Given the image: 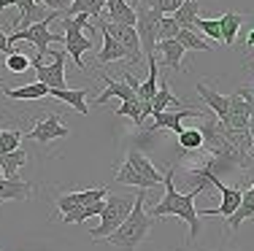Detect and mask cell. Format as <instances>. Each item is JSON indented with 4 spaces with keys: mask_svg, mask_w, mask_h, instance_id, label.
<instances>
[{
    "mask_svg": "<svg viewBox=\"0 0 254 251\" xmlns=\"http://www.w3.org/2000/svg\"><path fill=\"white\" fill-rule=\"evenodd\" d=\"M100 16L106 22H114V25L135 27V8H132L127 0H106V8H103Z\"/></svg>",
    "mask_w": 254,
    "mask_h": 251,
    "instance_id": "cell-16",
    "label": "cell"
},
{
    "mask_svg": "<svg viewBox=\"0 0 254 251\" xmlns=\"http://www.w3.org/2000/svg\"><path fill=\"white\" fill-rule=\"evenodd\" d=\"M197 95H200L203 105H208L211 111H214V116L219 119L222 124H227V116H230V95H219L216 92L214 84H197Z\"/></svg>",
    "mask_w": 254,
    "mask_h": 251,
    "instance_id": "cell-13",
    "label": "cell"
},
{
    "mask_svg": "<svg viewBox=\"0 0 254 251\" xmlns=\"http://www.w3.org/2000/svg\"><path fill=\"white\" fill-rule=\"evenodd\" d=\"M117 184L125 187H141V189H152L162 184V170H157L152 165V159L141 151V149H130L125 157L122 167L117 170Z\"/></svg>",
    "mask_w": 254,
    "mask_h": 251,
    "instance_id": "cell-3",
    "label": "cell"
},
{
    "mask_svg": "<svg viewBox=\"0 0 254 251\" xmlns=\"http://www.w3.org/2000/svg\"><path fill=\"white\" fill-rule=\"evenodd\" d=\"M179 149L187 154H195V151H203V135L197 127H181L179 130Z\"/></svg>",
    "mask_w": 254,
    "mask_h": 251,
    "instance_id": "cell-27",
    "label": "cell"
},
{
    "mask_svg": "<svg viewBox=\"0 0 254 251\" xmlns=\"http://www.w3.org/2000/svg\"><path fill=\"white\" fill-rule=\"evenodd\" d=\"M203 108H176V111H162V113H154V122L149 130H173L179 133L184 127V119H200L203 116Z\"/></svg>",
    "mask_w": 254,
    "mask_h": 251,
    "instance_id": "cell-12",
    "label": "cell"
},
{
    "mask_svg": "<svg viewBox=\"0 0 254 251\" xmlns=\"http://www.w3.org/2000/svg\"><path fill=\"white\" fill-rule=\"evenodd\" d=\"M200 11H203V5L197 3V0H187V3H181L171 16L179 22V27H184V30H195L197 19H200Z\"/></svg>",
    "mask_w": 254,
    "mask_h": 251,
    "instance_id": "cell-23",
    "label": "cell"
},
{
    "mask_svg": "<svg viewBox=\"0 0 254 251\" xmlns=\"http://www.w3.org/2000/svg\"><path fill=\"white\" fill-rule=\"evenodd\" d=\"M195 33H203L205 41H211V44H222V30H219V19H197L195 25Z\"/></svg>",
    "mask_w": 254,
    "mask_h": 251,
    "instance_id": "cell-29",
    "label": "cell"
},
{
    "mask_svg": "<svg viewBox=\"0 0 254 251\" xmlns=\"http://www.w3.org/2000/svg\"><path fill=\"white\" fill-rule=\"evenodd\" d=\"M14 5L22 11L19 22H16V30H25V27H30V25H35V22H41V19L49 16V8L41 5L38 0H14Z\"/></svg>",
    "mask_w": 254,
    "mask_h": 251,
    "instance_id": "cell-17",
    "label": "cell"
},
{
    "mask_svg": "<svg viewBox=\"0 0 254 251\" xmlns=\"http://www.w3.org/2000/svg\"><path fill=\"white\" fill-rule=\"evenodd\" d=\"M173 41H179L187 51H211V49H214V44L205 41L200 33H195V30H184V27L179 30V35Z\"/></svg>",
    "mask_w": 254,
    "mask_h": 251,
    "instance_id": "cell-26",
    "label": "cell"
},
{
    "mask_svg": "<svg viewBox=\"0 0 254 251\" xmlns=\"http://www.w3.org/2000/svg\"><path fill=\"white\" fill-rule=\"evenodd\" d=\"M89 25V16L78 14V16H63V44H65V54L73 57V62L78 68H84L81 54H87L95 46L92 38L84 35V27Z\"/></svg>",
    "mask_w": 254,
    "mask_h": 251,
    "instance_id": "cell-5",
    "label": "cell"
},
{
    "mask_svg": "<svg viewBox=\"0 0 254 251\" xmlns=\"http://www.w3.org/2000/svg\"><path fill=\"white\" fill-rule=\"evenodd\" d=\"M98 30H100V35H103V49H100L98 62H95V65L100 68V65H108V62H127V51H125L122 46H119L117 41H114L100 25H98Z\"/></svg>",
    "mask_w": 254,
    "mask_h": 251,
    "instance_id": "cell-22",
    "label": "cell"
},
{
    "mask_svg": "<svg viewBox=\"0 0 254 251\" xmlns=\"http://www.w3.org/2000/svg\"><path fill=\"white\" fill-rule=\"evenodd\" d=\"M57 11H49V16L46 19H41V22H35V25H30L25 30H16V33H11L8 35V46H14L16 41H30V44L35 46V57H41L44 59L46 54H49V46L54 44V41H63V35H54L52 33V22L57 19Z\"/></svg>",
    "mask_w": 254,
    "mask_h": 251,
    "instance_id": "cell-6",
    "label": "cell"
},
{
    "mask_svg": "<svg viewBox=\"0 0 254 251\" xmlns=\"http://www.w3.org/2000/svg\"><path fill=\"white\" fill-rule=\"evenodd\" d=\"M98 25L127 51V65L138 68V65L143 62V51H141V41H138L135 27H130V25H114V22H106L103 16H98Z\"/></svg>",
    "mask_w": 254,
    "mask_h": 251,
    "instance_id": "cell-9",
    "label": "cell"
},
{
    "mask_svg": "<svg viewBox=\"0 0 254 251\" xmlns=\"http://www.w3.org/2000/svg\"><path fill=\"white\" fill-rule=\"evenodd\" d=\"M0 54H11V46H8V33L0 30Z\"/></svg>",
    "mask_w": 254,
    "mask_h": 251,
    "instance_id": "cell-35",
    "label": "cell"
},
{
    "mask_svg": "<svg viewBox=\"0 0 254 251\" xmlns=\"http://www.w3.org/2000/svg\"><path fill=\"white\" fill-rule=\"evenodd\" d=\"M100 81L106 84V89H103L98 98L92 100L95 105H103V103H108V100H114V98H119L122 103H125V100H138L135 92H132L122 79H114V76H108V73H100Z\"/></svg>",
    "mask_w": 254,
    "mask_h": 251,
    "instance_id": "cell-14",
    "label": "cell"
},
{
    "mask_svg": "<svg viewBox=\"0 0 254 251\" xmlns=\"http://www.w3.org/2000/svg\"><path fill=\"white\" fill-rule=\"evenodd\" d=\"M0 178H3V170H0Z\"/></svg>",
    "mask_w": 254,
    "mask_h": 251,
    "instance_id": "cell-41",
    "label": "cell"
},
{
    "mask_svg": "<svg viewBox=\"0 0 254 251\" xmlns=\"http://www.w3.org/2000/svg\"><path fill=\"white\" fill-rule=\"evenodd\" d=\"M5 68H8V73H25L30 70V57L27 54H19V51H11V54H5Z\"/></svg>",
    "mask_w": 254,
    "mask_h": 251,
    "instance_id": "cell-32",
    "label": "cell"
},
{
    "mask_svg": "<svg viewBox=\"0 0 254 251\" xmlns=\"http://www.w3.org/2000/svg\"><path fill=\"white\" fill-rule=\"evenodd\" d=\"M246 49H249V51L254 49V27L249 30V38H246Z\"/></svg>",
    "mask_w": 254,
    "mask_h": 251,
    "instance_id": "cell-37",
    "label": "cell"
},
{
    "mask_svg": "<svg viewBox=\"0 0 254 251\" xmlns=\"http://www.w3.org/2000/svg\"><path fill=\"white\" fill-rule=\"evenodd\" d=\"M154 51H160L162 54V62L168 65L171 70H181L184 68V57H187V49L179 44V41H157Z\"/></svg>",
    "mask_w": 254,
    "mask_h": 251,
    "instance_id": "cell-20",
    "label": "cell"
},
{
    "mask_svg": "<svg viewBox=\"0 0 254 251\" xmlns=\"http://www.w3.org/2000/svg\"><path fill=\"white\" fill-rule=\"evenodd\" d=\"M35 195V187L22 178H0V202H25Z\"/></svg>",
    "mask_w": 254,
    "mask_h": 251,
    "instance_id": "cell-15",
    "label": "cell"
},
{
    "mask_svg": "<svg viewBox=\"0 0 254 251\" xmlns=\"http://www.w3.org/2000/svg\"><path fill=\"white\" fill-rule=\"evenodd\" d=\"M249 135H252V143H254V98H252V116H249Z\"/></svg>",
    "mask_w": 254,
    "mask_h": 251,
    "instance_id": "cell-36",
    "label": "cell"
},
{
    "mask_svg": "<svg viewBox=\"0 0 254 251\" xmlns=\"http://www.w3.org/2000/svg\"><path fill=\"white\" fill-rule=\"evenodd\" d=\"M87 98H89V89H52L49 92V100H60V103L70 105V108H76L81 116L89 113Z\"/></svg>",
    "mask_w": 254,
    "mask_h": 251,
    "instance_id": "cell-18",
    "label": "cell"
},
{
    "mask_svg": "<svg viewBox=\"0 0 254 251\" xmlns=\"http://www.w3.org/2000/svg\"><path fill=\"white\" fill-rule=\"evenodd\" d=\"M30 159V154L25 149H14V151L3 154L0 157V170H3V178H16V173H19V167L25 165Z\"/></svg>",
    "mask_w": 254,
    "mask_h": 251,
    "instance_id": "cell-25",
    "label": "cell"
},
{
    "mask_svg": "<svg viewBox=\"0 0 254 251\" xmlns=\"http://www.w3.org/2000/svg\"><path fill=\"white\" fill-rule=\"evenodd\" d=\"M214 251H238V249H214Z\"/></svg>",
    "mask_w": 254,
    "mask_h": 251,
    "instance_id": "cell-39",
    "label": "cell"
},
{
    "mask_svg": "<svg viewBox=\"0 0 254 251\" xmlns=\"http://www.w3.org/2000/svg\"><path fill=\"white\" fill-rule=\"evenodd\" d=\"M22 138H25L22 130H3L0 127V157L8 154V151H14V149H19Z\"/></svg>",
    "mask_w": 254,
    "mask_h": 251,
    "instance_id": "cell-30",
    "label": "cell"
},
{
    "mask_svg": "<svg viewBox=\"0 0 254 251\" xmlns=\"http://www.w3.org/2000/svg\"><path fill=\"white\" fill-rule=\"evenodd\" d=\"M241 89H244V92L249 95V98H254V84H249V87H241Z\"/></svg>",
    "mask_w": 254,
    "mask_h": 251,
    "instance_id": "cell-38",
    "label": "cell"
},
{
    "mask_svg": "<svg viewBox=\"0 0 254 251\" xmlns=\"http://www.w3.org/2000/svg\"><path fill=\"white\" fill-rule=\"evenodd\" d=\"M68 135H70V130L63 124V116H60V113H49V116H41L33 130H27L25 138L41 143V146H49L52 141L68 138Z\"/></svg>",
    "mask_w": 254,
    "mask_h": 251,
    "instance_id": "cell-10",
    "label": "cell"
},
{
    "mask_svg": "<svg viewBox=\"0 0 254 251\" xmlns=\"http://www.w3.org/2000/svg\"><path fill=\"white\" fill-rule=\"evenodd\" d=\"M49 92H52V89L46 87V84H41V81L25 84V87H16V89L3 87L5 100H25V103H30V100H46V98H49Z\"/></svg>",
    "mask_w": 254,
    "mask_h": 251,
    "instance_id": "cell-19",
    "label": "cell"
},
{
    "mask_svg": "<svg viewBox=\"0 0 254 251\" xmlns=\"http://www.w3.org/2000/svg\"><path fill=\"white\" fill-rule=\"evenodd\" d=\"M143 202H146V189H138L135 202H132V211L127 213V219L108 238H103L111 249H117V251H135L149 235H152L157 219H152L146 213Z\"/></svg>",
    "mask_w": 254,
    "mask_h": 251,
    "instance_id": "cell-2",
    "label": "cell"
},
{
    "mask_svg": "<svg viewBox=\"0 0 254 251\" xmlns=\"http://www.w3.org/2000/svg\"><path fill=\"white\" fill-rule=\"evenodd\" d=\"M0 81H3V79H0Z\"/></svg>",
    "mask_w": 254,
    "mask_h": 251,
    "instance_id": "cell-43",
    "label": "cell"
},
{
    "mask_svg": "<svg viewBox=\"0 0 254 251\" xmlns=\"http://www.w3.org/2000/svg\"><path fill=\"white\" fill-rule=\"evenodd\" d=\"M173 178H176V165H171L165 173H162V187H165V197L162 200H157L152 205V213L149 216L152 219H162V216H179L181 222H187L190 227V243L195 241L197 235H200V211L195 208V197L205 192L208 187H195L192 192L181 195L176 189V184H173Z\"/></svg>",
    "mask_w": 254,
    "mask_h": 251,
    "instance_id": "cell-1",
    "label": "cell"
},
{
    "mask_svg": "<svg viewBox=\"0 0 254 251\" xmlns=\"http://www.w3.org/2000/svg\"><path fill=\"white\" fill-rule=\"evenodd\" d=\"M181 3H187V0H152V5L160 11V14H173Z\"/></svg>",
    "mask_w": 254,
    "mask_h": 251,
    "instance_id": "cell-34",
    "label": "cell"
},
{
    "mask_svg": "<svg viewBox=\"0 0 254 251\" xmlns=\"http://www.w3.org/2000/svg\"><path fill=\"white\" fill-rule=\"evenodd\" d=\"M106 195L108 187H92V189H81V192H57V211L65 216V213H73L95 200H103Z\"/></svg>",
    "mask_w": 254,
    "mask_h": 251,
    "instance_id": "cell-11",
    "label": "cell"
},
{
    "mask_svg": "<svg viewBox=\"0 0 254 251\" xmlns=\"http://www.w3.org/2000/svg\"><path fill=\"white\" fill-rule=\"evenodd\" d=\"M103 8H106V0H73L65 14L68 16L84 14V16H95V19H98V16L103 14Z\"/></svg>",
    "mask_w": 254,
    "mask_h": 251,
    "instance_id": "cell-28",
    "label": "cell"
},
{
    "mask_svg": "<svg viewBox=\"0 0 254 251\" xmlns=\"http://www.w3.org/2000/svg\"><path fill=\"white\" fill-rule=\"evenodd\" d=\"M135 3H141V0H135Z\"/></svg>",
    "mask_w": 254,
    "mask_h": 251,
    "instance_id": "cell-42",
    "label": "cell"
},
{
    "mask_svg": "<svg viewBox=\"0 0 254 251\" xmlns=\"http://www.w3.org/2000/svg\"><path fill=\"white\" fill-rule=\"evenodd\" d=\"M146 59H149V79L135 89V98H138V103L152 105V98L157 95V79H160V73H157V54L146 57Z\"/></svg>",
    "mask_w": 254,
    "mask_h": 251,
    "instance_id": "cell-24",
    "label": "cell"
},
{
    "mask_svg": "<svg viewBox=\"0 0 254 251\" xmlns=\"http://www.w3.org/2000/svg\"><path fill=\"white\" fill-rule=\"evenodd\" d=\"M216 19H219V30H222V44L235 46L238 33H241V27H244V14H241V11H225V14L216 16Z\"/></svg>",
    "mask_w": 254,
    "mask_h": 251,
    "instance_id": "cell-21",
    "label": "cell"
},
{
    "mask_svg": "<svg viewBox=\"0 0 254 251\" xmlns=\"http://www.w3.org/2000/svg\"><path fill=\"white\" fill-rule=\"evenodd\" d=\"M103 202H106V205H103V211H100V224L95 227V230H89V238H92V241H103V238H108L119 224L125 222L127 213L132 211L135 195H125V192L117 195V192H108Z\"/></svg>",
    "mask_w": 254,
    "mask_h": 251,
    "instance_id": "cell-4",
    "label": "cell"
},
{
    "mask_svg": "<svg viewBox=\"0 0 254 251\" xmlns=\"http://www.w3.org/2000/svg\"><path fill=\"white\" fill-rule=\"evenodd\" d=\"M179 22L173 19V16H162L160 19V27H157V41H171L179 35Z\"/></svg>",
    "mask_w": 254,
    "mask_h": 251,
    "instance_id": "cell-33",
    "label": "cell"
},
{
    "mask_svg": "<svg viewBox=\"0 0 254 251\" xmlns=\"http://www.w3.org/2000/svg\"><path fill=\"white\" fill-rule=\"evenodd\" d=\"M114 113H117V116H130L132 124H135L138 130H143V116H141V103H138V100H125L119 108H114Z\"/></svg>",
    "mask_w": 254,
    "mask_h": 251,
    "instance_id": "cell-31",
    "label": "cell"
},
{
    "mask_svg": "<svg viewBox=\"0 0 254 251\" xmlns=\"http://www.w3.org/2000/svg\"><path fill=\"white\" fill-rule=\"evenodd\" d=\"M132 8H135V33H138V41H141V51H143V57H152V54H157L154 51L157 27H160L162 14L152 5V0H141Z\"/></svg>",
    "mask_w": 254,
    "mask_h": 251,
    "instance_id": "cell-7",
    "label": "cell"
},
{
    "mask_svg": "<svg viewBox=\"0 0 254 251\" xmlns=\"http://www.w3.org/2000/svg\"><path fill=\"white\" fill-rule=\"evenodd\" d=\"M52 62H44L41 57H30V68L35 70V79L46 84L49 89H68L65 87V62L68 54L65 51H52Z\"/></svg>",
    "mask_w": 254,
    "mask_h": 251,
    "instance_id": "cell-8",
    "label": "cell"
},
{
    "mask_svg": "<svg viewBox=\"0 0 254 251\" xmlns=\"http://www.w3.org/2000/svg\"><path fill=\"white\" fill-rule=\"evenodd\" d=\"M252 70H254V59H252Z\"/></svg>",
    "mask_w": 254,
    "mask_h": 251,
    "instance_id": "cell-40",
    "label": "cell"
}]
</instances>
